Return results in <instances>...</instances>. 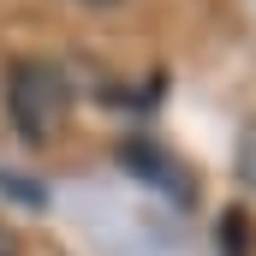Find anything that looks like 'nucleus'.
I'll use <instances>...</instances> for the list:
<instances>
[{"instance_id": "f03ea898", "label": "nucleus", "mask_w": 256, "mask_h": 256, "mask_svg": "<svg viewBox=\"0 0 256 256\" xmlns=\"http://www.w3.org/2000/svg\"><path fill=\"white\" fill-rule=\"evenodd\" d=\"M238 185L256 191V120L244 126V137H238Z\"/></svg>"}, {"instance_id": "7ed1b4c3", "label": "nucleus", "mask_w": 256, "mask_h": 256, "mask_svg": "<svg viewBox=\"0 0 256 256\" xmlns=\"http://www.w3.org/2000/svg\"><path fill=\"white\" fill-rule=\"evenodd\" d=\"M0 256H24V244H18V232H12V226H0Z\"/></svg>"}, {"instance_id": "f257e3e1", "label": "nucleus", "mask_w": 256, "mask_h": 256, "mask_svg": "<svg viewBox=\"0 0 256 256\" xmlns=\"http://www.w3.org/2000/svg\"><path fill=\"white\" fill-rule=\"evenodd\" d=\"M6 108H12V126L42 143V137H54V126L66 120L72 90H66V78L54 72V66L12 60V72H6Z\"/></svg>"}, {"instance_id": "20e7f679", "label": "nucleus", "mask_w": 256, "mask_h": 256, "mask_svg": "<svg viewBox=\"0 0 256 256\" xmlns=\"http://www.w3.org/2000/svg\"><path fill=\"white\" fill-rule=\"evenodd\" d=\"M90 6H114V0H90Z\"/></svg>"}]
</instances>
